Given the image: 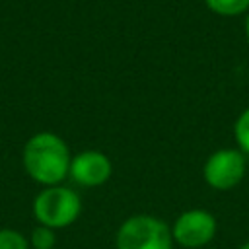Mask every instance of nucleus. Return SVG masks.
I'll list each match as a JSON object with an SVG mask.
<instances>
[{
	"label": "nucleus",
	"mask_w": 249,
	"mask_h": 249,
	"mask_svg": "<svg viewBox=\"0 0 249 249\" xmlns=\"http://www.w3.org/2000/svg\"><path fill=\"white\" fill-rule=\"evenodd\" d=\"M23 167L27 175L45 185H60L70 171V150L66 142L54 132H37L23 146Z\"/></svg>",
	"instance_id": "f257e3e1"
},
{
	"label": "nucleus",
	"mask_w": 249,
	"mask_h": 249,
	"mask_svg": "<svg viewBox=\"0 0 249 249\" xmlns=\"http://www.w3.org/2000/svg\"><path fill=\"white\" fill-rule=\"evenodd\" d=\"M82 212L80 195L62 185L45 187L33 200V216L39 226H47L51 230L68 228L78 220Z\"/></svg>",
	"instance_id": "f03ea898"
},
{
	"label": "nucleus",
	"mask_w": 249,
	"mask_h": 249,
	"mask_svg": "<svg viewBox=\"0 0 249 249\" xmlns=\"http://www.w3.org/2000/svg\"><path fill=\"white\" fill-rule=\"evenodd\" d=\"M117 249H171V228L156 216L136 214L126 218L115 237Z\"/></svg>",
	"instance_id": "7ed1b4c3"
},
{
	"label": "nucleus",
	"mask_w": 249,
	"mask_h": 249,
	"mask_svg": "<svg viewBox=\"0 0 249 249\" xmlns=\"http://www.w3.org/2000/svg\"><path fill=\"white\" fill-rule=\"evenodd\" d=\"M245 154L233 148H222L208 156L202 175L204 181L216 191H230L237 187L245 175Z\"/></svg>",
	"instance_id": "20e7f679"
},
{
	"label": "nucleus",
	"mask_w": 249,
	"mask_h": 249,
	"mask_svg": "<svg viewBox=\"0 0 249 249\" xmlns=\"http://www.w3.org/2000/svg\"><path fill=\"white\" fill-rule=\"evenodd\" d=\"M216 231H218V222L214 214L202 208H191L181 212L171 226L173 241L187 249L204 247L214 239Z\"/></svg>",
	"instance_id": "39448f33"
},
{
	"label": "nucleus",
	"mask_w": 249,
	"mask_h": 249,
	"mask_svg": "<svg viewBox=\"0 0 249 249\" xmlns=\"http://www.w3.org/2000/svg\"><path fill=\"white\" fill-rule=\"evenodd\" d=\"M113 173L111 160L99 150H84L70 161L68 175L82 187H99L109 181Z\"/></svg>",
	"instance_id": "423d86ee"
},
{
	"label": "nucleus",
	"mask_w": 249,
	"mask_h": 249,
	"mask_svg": "<svg viewBox=\"0 0 249 249\" xmlns=\"http://www.w3.org/2000/svg\"><path fill=\"white\" fill-rule=\"evenodd\" d=\"M204 4L208 6V10L224 18L239 16L249 10V0H204Z\"/></svg>",
	"instance_id": "0eeeda50"
},
{
	"label": "nucleus",
	"mask_w": 249,
	"mask_h": 249,
	"mask_svg": "<svg viewBox=\"0 0 249 249\" xmlns=\"http://www.w3.org/2000/svg\"><path fill=\"white\" fill-rule=\"evenodd\" d=\"M56 243V231L47 226H35L29 235L31 249H54Z\"/></svg>",
	"instance_id": "6e6552de"
},
{
	"label": "nucleus",
	"mask_w": 249,
	"mask_h": 249,
	"mask_svg": "<svg viewBox=\"0 0 249 249\" xmlns=\"http://www.w3.org/2000/svg\"><path fill=\"white\" fill-rule=\"evenodd\" d=\"M0 249H31L29 237L14 228H0Z\"/></svg>",
	"instance_id": "1a4fd4ad"
},
{
	"label": "nucleus",
	"mask_w": 249,
	"mask_h": 249,
	"mask_svg": "<svg viewBox=\"0 0 249 249\" xmlns=\"http://www.w3.org/2000/svg\"><path fill=\"white\" fill-rule=\"evenodd\" d=\"M233 136L237 140L239 150L245 156H249V107L239 113V117L233 124Z\"/></svg>",
	"instance_id": "9d476101"
},
{
	"label": "nucleus",
	"mask_w": 249,
	"mask_h": 249,
	"mask_svg": "<svg viewBox=\"0 0 249 249\" xmlns=\"http://www.w3.org/2000/svg\"><path fill=\"white\" fill-rule=\"evenodd\" d=\"M245 31H247V39H249V16H247V19H245Z\"/></svg>",
	"instance_id": "9b49d317"
},
{
	"label": "nucleus",
	"mask_w": 249,
	"mask_h": 249,
	"mask_svg": "<svg viewBox=\"0 0 249 249\" xmlns=\"http://www.w3.org/2000/svg\"><path fill=\"white\" fill-rule=\"evenodd\" d=\"M239 249H249V241H245V243H243V245H241Z\"/></svg>",
	"instance_id": "f8f14e48"
}]
</instances>
